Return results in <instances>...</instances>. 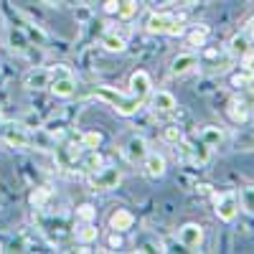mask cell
I'll use <instances>...</instances> for the list:
<instances>
[{
  "mask_svg": "<svg viewBox=\"0 0 254 254\" xmlns=\"http://www.w3.org/2000/svg\"><path fill=\"white\" fill-rule=\"evenodd\" d=\"M76 239H79L81 244H92V242H97V239H99V229H97V226H92V224L87 221V224H84V226L76 231Z\"/></svg>",
  "mask_w": 254,
  "mask_h": 254,
  "instance_id": "obj_22",
  "label": "cell"
},
{
  "mask_svg": "<svg viewBox=\"0 0 254 254\" xmlns=\"http://www.w3.org/2000/svg\"><path fill=\"white\" fill-rule=\"evenodd\" d=\"M171 23H173V15L171 13H153L150 18H147L145 28H147V33H165Z\"/></svg>",
  "mask_w": 254,
  "mask_h": 254,
  "instance_id": "obj_16",
  "label": "cell"
},
{
  "mask_svg": "<svg viewBox=\"0 0 254 254\" xmlns=\"http://www.w3.org/2000/svg\"><path fill=\"white\" fill-rule=\"evenodd\" d=\"M102 46H104V51H110V54H122L127 49L125 38L117 36V33H104L102 36Z\"/></svg>",
  "mask_w": 254,
  "mask_h": 254,
  "instance_id": "obj_20",
  "label": "cell"
},
{
  "mask_svg": "<svg viewBox=\"0 0 254 254\" xmlns=\"http://www.w3.org/2000/svg\"><path fill=\"white\" fill-rule=\"evenodd\" d=\"M247 31H249V33H254V18H252L249 23H247Z\"/></svg>",
  "mask_w": 254,
  "mask_h": 254,
  "instance_id": "obj_34",
  "label": "cell"
},
{
  "mask_svg": "<svg viewBox=\"0 0 254 254\" xmlns=\"http://www.w3.org/2000/svg\"><path fill=\"white\" fill-rule=\"evenodd\" d=\"M208 158H211V147H208L206 142H201V140H198V145H190V153H188V160L193 163V165L203 168V165L208 163Z\"/></svg>",
  "mask_w": 254,
  "mask_h": 254,
  "instance_id": "obj_18",
  "label": "cell"
},
{
  "mask_svg": "<svg viewBox=\"0 0 254 254\" xmlns=\"http://www.w3.org/2000/svg\"><path fill=\"white\" fill-rule=\"evenodd\" d=\"M242 206L249 211V214H254V186L242 188Z\"/></svg>",
  "mask_w": 254,
  "mask_h": 254,
  "instance_id": "obj_25",
  "label": "cell"
},
{
  "mask_svg": "<svg viewBox=\"0 0 254 254\" xmlns=\"http://www.w3.org/2000/svg\"><path fill=\"white\" fill-rule=\"evenodd\" d=\"M165 33H168V36H183V23L173 18V23L168 26V31H165Z\"/></svg>",
  "mask_w": 254,
  "mask_h": 254,
  "instance_id": "obj_30",
  "label": "cell"
},
{
  "mask_svg": "<svg viewBox=\"0 0 254 254\" xmlns=\"http://www.w3.org/2000/svg\"><path fill=\"white\" fill-rule=\"evenodd\" d=\"M216 201V216L224 221V224H231L237 216H239V196L234 193V190H226V193H219L214 196Z\"/></svg>",
  "mask_w": 254,
  "mask_h": 254,
  "instance_id": "obj_3",
  "label": "cell"
},
{
  "mask_svg": "<svg viewBox=\"0 0 254 254\" xmlns=\"http://www.w3.org/2000/svg\"><path fill=\"white\" fill-rule=\"evenodd\" d=\"M249 46H252V33L249 31H242V33H237L234 38L229 41V54L231 56H247L249 54Z\"/></svg>",
  "mask_w": 254,
  "mask_h": 254,
  "instance_id": "obj_15",
  "label": "cell"
},
{
  "mask_svg": "<svg viewBox=\"0 0 254 254\" xmlns=\"http://www.w3.org/2000/svg\"><path fill=\"white\" fill-rule=\"evenodd\" d=\"M196 66H198V56L196 54H181V56L173 59L171 71H173V76H186L188 71H193Z\"/></svg>",
  "mask_w": 254,
  "mask_h": 254,
  "instance_id": "obj_13",
  "label": "cell"
},
{
  "mask_svg": "<svg viewBox=\"0 0 254 254\" xmlns=\"http://www.w3.org/2000/svg\"><path fill=\"white\" fill-rule=\"evenodd\" d=\"M99 165H102V155L97 153V150H89V155L84 158V168H87V171H99Z\"/></svg>",
  "mask_w": 254,
  "mask_h": 254,
  "instance_id": "obj_27",
  "label": "cell"
},
{
  "mask_svg": "<svg viewBox=\"0 0 254 254\" xmlns=\"http://www.w3.org/2000/svg\"><path fill=\"white\" fill-rule=\"evenodd\" d=\"M110 247H120V237H117V231L110 237Z\"/></svg>",
  "mask_w": 254,
  "mask_h": 254,
  "instance_id": "obj_32",
  "label": "cell"
},
{
  "mask_svg": "<svg viewBox=\"0 0 254 254\" xmlns=\"http://www.w3.org/2000/svg\"><path fill=\"white\" fill-rule=\"evenodd\" d=\"M117 5H120V0H107V3H104V10H107V13H117Z\"/></svg>",
  "mask_w": 254,
  "mask_h": 254,
  "instance_id": "obj_31",
  "label": "cell"
},
{
  "mask_svg": "<svg viewBox=\"0 0 254 254\" xmlns=\"http://www.w3.org/2000/svg\"><path fill=\"white\" fill-rule=\"evenodd\" d=\"M122 153H125V158L130 160V163L142 160V158L147 155V142H145V137H140V135L130 137V140H127V145L122 147Z\"/></svg>",
  "mask_w": 254,
  "mask_h": 254,
  "instance_id": "obj_9",
  "label": "cell"
},
{
  "mask_svg": "<svg viewBox=\"0 0 254 254\" xmlns=\"http://www.w3.org/2000/svg\"><path fill=\"white\" fill-rule=\"evenodd\" d=\"M120 181H122L120 168H99V171L92 173L89 186H92V190H112L120 186Z\"/></svg>",
  "mask_w": 254,
  "mask_h": 254,
  "instance_id": "obj_4",
  "label": "cell"
},
{
  "mask_svg": "<svg viewBox=\"0 0 254 254\" xmlns=\"http://www.w3.org/2000/svg\"><path fill=\"white\" fill-rule=\"evenodd\" d=\"M49 89L56 94V97H71L76 92V81L71 76V71H64V74H54L51 76V84H49Z\"/></svg>",
  "mask_w": 254,
  "mask_h": 254,
  "instance_id": "obj_6",
  "label": "cell"
},
{
  "mask_svg": "<svg viewBox=\"0 0 254 254\" xmlns=\"http://www.w3.org/2000/svg\"><path fill=\"white\" fill-rule=\"evenodd\" d=\"M49 198V188H38V190H33V196H31V203L33 206H44V201Z\"/></svg>",
  "mask_w": 254,
  "mask_h": 254,
  "instance_id": "obj_29",
  "label": "cell"
},
{
  "mask_svg": "<svg viewBox=\"0 0 254 254\" xmlns=\"http://www.w3.org/2000/svg\"><path fill=\"white\" fill-rule=\"evenodd\" d=\"M135 13H137V3H135V0H120V5H117V15H120L122 20H130Z\"/></svg>",
  "mask_w": 254,
  "mask_h": 254,
  "instance_id": "obj_24",
  "label": "cell"
},
{
  "mask_svg": "<svg viewBox=\"0 0 254 254\" xmlns=\"http://www.w3.org/2000/svg\"><path fill=\"white\" fill-rule=\"evenodd\" d=\"M132 226H135V216L127 208H117L115 214L110 216V229L117 231V234H120V231H130Z\"/></svg>",
  "mask_w": 254,
  "mask_h": 254,
  "instance_id": "obj_14",
  "label": "cell"
},
{
  "mask_svg": "<svg viewBox=\"0 0 254 254\" xmlns=\"http://www.w3.org/2000/svg\"><path fill=\"white\" fill-rule=\"evenodd\" d=\"M198 140L206 142L208 147H219L224 142V130H221L219 125H206L203 130H201V135H198Z\"/></svg>",
  "mask_w": 254,
  "mask_h": 254,
  "instance_id": "obj_17",
  "label": "cell"
},
{
  "mask_svg": "<svg viewBox=\"0 0 254 254\" xmlns=\"http://www.w3.org/2000/svg\"><path fill=\"white\" fill-rule=\"evenodd\" d=\"M178 242L186 247V252H198L203 244V229L198 224H183L178 229Z\"/></svg>",
  "mask_w": 254,
  "mask_h": 254,
  "instance_id": "obj_5",
  "label": "cell"
},
{
  "mask_svg": "<svg viewBox=\"0 0 254 254\" xmlns=\"http://www.w3.org/2000/svg\"><path fill=\"white\" fill-rule=\"evenodd\" d=\"M94 97L102 99V102H107L110 107H115L117 115H122V117H132V115H137L140 107H142V99H140V97L117 92L115 87H97V89H94Z\"/></svg>",
  "mask_w": 254,
  "mask_h": 254,
  "instance_id": "obj_1",
  "label": "cell"
},
{
  "mask_svg": "<svg viewBox=\"0 0 254 254\" xmlns=\"http://www.w3.org/2000/svg\"><path fill=\"white\" fill-rule=\"evenodd\" d=\"M208 36H211V28L208 26H196L193 31L188 33V46H206Z\"/></svg>",
  "mask_w": 254,
  "mask_h": 254,
  "instance_id": "obj_21",
  "label": "cell"
},
{
  "mask_svg": "<svg viewBox=\"0 0 254 254\" xmlns=\"http://www.w3.org/2000/svg\"><path fill=\"white\" fill-rule=\"evenodd\" d=\"M142 171H145V176L150 181L163 178L165 176V158L160 153H150V150H147V155L142 158Z\"/></svg>",
  "mask_w": 254,
  "mask_h": 254,
  "instance_id": "obj_7",
  "label": "cell"
},
{
  "mask_svg": "<svg viewBox=\"0 0 254 254\" xmlns=\"http://www.w3.org/2000/svg\"><path fill=\"white\" fill-rule=\"evenodd\" d=\"M163 140L168 142V145H178L181 140H183V130L178 125H165L163 127Z\"/></svg>",
  "mask_w": 254,
  "mask_h": 254,
  "instance_id": "obj_23",
  "label": "cell"
},
{
  "mask_svg": "<svg viewBox=\"0 0 254 254\" xmlns=\"http://www.w3.org/2000/svg\"><path fill=\"white\" fill-rule=\"evenodd\" d=\"M76 216H79L81 221H92V219L97 216V208H94L92 203H84V206L76 208Z\"/></svg>",
  "mask_w": 254,
  "mask_h": 254,
  "instance_id": "obj_28",
  "label": "cell"
},
{
  "mask_svg": "<svg viewBox=\"0 0 254 254\" xmlns=\"http://www.w3.org/2000/svg\"><path fill=\"white\" fill-rule=\"evenodd\" d=\"M0 137H3V142L8 147H18V150L33 145L28 127L26 125H15V122H3V127H0Z\"/></svg>",
  "mask_w": 254,
  "mask_h": 254,
  "instance_id": "obj_2",
  "label": "cell"
},
{
  "mask_svg": "<svg viewBox=\"0 0 254 254\" xmlns=\"http://www.w3.org/2000/svg\"><path fill=\"white\" fill-rule=\"evenodd\" d=\"M44 3H46V5H61L64 0H44Z\"/></svg>",
  "mask_w": 254,
  "mask_h": 254,
  "instance_id": "obj_33",
  "label": "cell"
},
{
  "mask_svg": "<svg viewBox=\"0 0 254 254\" xmlns=\"http://www.w3.org/2000/svg\"><path fill=\"white\" fill-rule=\"evenodd\" d=\"M254 84V69H239L231 74V87L237 89H252Z\"/></svg>",
  "mask_w": 254,
  "mask_h": 254,
  "instance_id": "obj_19",
  "label": "cell"
},
{
  "mask_svg": "<svg viewBox=\"0 0 254 254\" xmlns=\"http://www.w3.org/2000/svg\"><path fill=\"white\" fill-rule=\"evenodd\" d=\"M81 142H84V147H89V150H97V147L102 145V135L99 132H84Z\"/></svg>",
  "mask_w": 254,
  "mask_h": 254,
  "instance_id": "obj_26",
  "label": "cell"
},
{
  "mask_svg": "<svg viewBox=\"0 0 254 254\" xmlns=\"http://www.w3.org/2000/svg\"><path fill=\"white\" fill-rule=\"evenodd\" d=\"M23 84H26V89H46L51 84V69H41V66L31 69L26 74Z\"/></svg>",
  "mask_w": 254,
  "mask_h": 254,
  "instance_id": "obj_10",
  "label": "cell"
},
{
  "mask_svg": "<svg viewBox=\"0 0 254 254\" xmlns=\"http://www.w3.org/2000/svg\"><path fill=\"white\" fill-rule=\"evenodd\" d=\"M150 89H153V81H150V76H147V71H135L130 76V94L145 99L147 94H150Z\"/></svg>",
  "mask_w": 254,
  "mask_h": 254,
  "instance_id": "obj_12",
  "label": "cell"
},
{
  "mask_svg": "<svg viewBox=\"0 0 254 254\" xmlns=\"http://www.w3.org/2000/svg\"><path fill=\"white\" fill-rule=\"evenodd\" d=\"M176 107H178V102H176V97H173L171 92L160 89V92L153 94V110H155L158 115H173Z\"/></svg>",
  "mask_w": 254,
  "mask_h": 254,
  "instance_id": "obj_11",
  "label": "cell"
},
{
  "mask_svg": "<svg viewBox=\"0 0 254 254\" xmlns=\"http://www.w3.org/2000/svg\"><path fill=\"white\" fill-rule=\"evenodd\" d=\"M226 115H229L231 122L244 125V122L249 120V102L242 99V97H231V99H229V107H226Z\"/></svg>",
  "mask_w": 254,
  "mask_h": 254,
  "instance_id": "obj_8",
  "label": "cell"
}]
</instances>
